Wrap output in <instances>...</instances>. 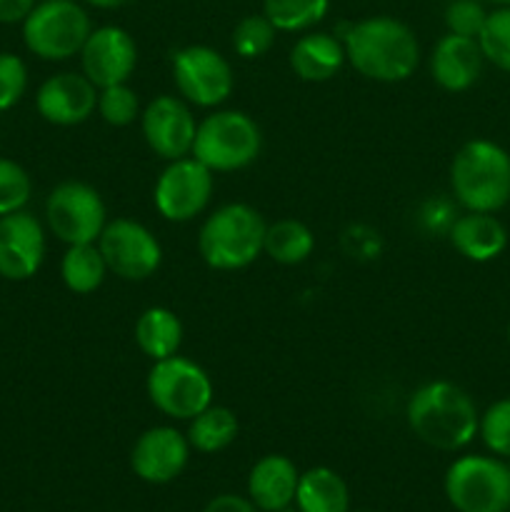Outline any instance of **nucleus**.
I'll return each mask as SVG.
<instances>
[{"label":"nucleus","instance_id":"10","mask_svg":"<svg viewBox=\"0 0 510 512\" xmlns=\"http://www.w3.org/2000/svg\"><path fill=\"white\" fill-rule=\"evenodd\" d=\"M180 98L195 108H218L233 95L235 75L228 58L210 45H185L170 60Z\"/></svg>","mask_w":510,"mask_h":512},{"label":"nucleus","instance_id":"11","mask_svg":"<svg viewBox=\"0 0 510 512\" xmlns=\"http://www.w3.org/2000/svg\"><path fill=\"white\" fill-rule=\"evenodd\" d=\"M215 190V173L193 155L170 160L153 188L155 210L168 223H190L205 213Z\"/></svg>","mask_w":510,"mask_h":512},{"label":"nucleus","instance_id":"33","mask_svg":"<svg viewBox=\"0 0 510 512\" xmlns=\"http://www.w3.org/2000/svg\"><path fill=\"white\" fill-rule=\"evenodd\" d=\"M28 90V65L20 55L0 53V113L15 108Z\"/></svg>","mask_w":510,"mask_h":512},{"label":"nucleus","instance_id":"16","mask_svg":"<svg viewBox=\"0 0 510 512\" xmlns=\"http://www.w3.org/2000/svg\"><path fill=\"white\" fill-rule=\"evenodd\" d=\"M190 443L178 428H148L130 450V468L143 483L165 485L180 478L190 458Z\"/></svg>","mask_w":510,"mask_h":512},{"label":"nucleus","instance_id":"4","mask_svg":"<svg viewBox=\"0 0 510 512\" xmlns=\"http://www.w3.org/2000/svg\"><path fill=\"white\" fill-rule=\"evenodd\" d=\"M263 215L248 203H228L215 208L198 230V253L205 265L223 273L253 265L265 243Z\"/></svg>","mask_w":510,"mask_h":512},{"label":"nucleus","instance_id":"21","mask_svg":"<svg viewBox=\"0 0 510 512\" xmlns=\"http://www.w3.org/2000/svg\"><path fill=\"white\" fill-rule=\"evenodd\" d=\"M288 63L305 83H325L340 73L348 58H345V45L338 35L313 30L295 40Z\"/></svg>","mask_w":510,"mask_h":512},{"label":"nucleus","instance_id":"30","mask_svg":"<svg viewBox=\"0 0 510 512\" xmlns=\"http://www.w3.org/2000/svg\"><path fill=\"white\" fill-rule=\"evenodd\" d=\"M95 113L103 118V123L113 125V128H128L135 120H140L138 93L128 83L98 90V108H95Z\"/></svg>","mask_w":510,"mask_h":512},{"label":"nucleus","instance_id":"24","mask_svg":"<svg viewBox=\"0 0 510 512\" xmlns=\"http://www.w3.org/2000/svg\"><path fill=\"white\" fill-rule=\"evenodd\" d=\"M188 443L190 448L198 450L203 455L220 453V450L230 448L235 443L240 433L238 415L233 413L225 405H208L203 413L195 415L193 420H188Z\"/></svg>","mask_w":510,"mask_h":512},{"label":"nucleus","instance_id":"22","mask_svg":"<svg viewBox=\"0 0 510 512\" xmlns=\"http://www.w3.org/2000/svg\"><path fill=\"white\" fill-rule=\"evenodd\" d=\"M133 335L140 353L155 363V360H165L170 355L180 353V345H183V323H180V318L170 308L153 305V308H145L138 315Z\"/></svg>","mask_w":510,"mask_h":512},{"label":"nucleus","instance_id":"6","mask_svg":"<svg viewBox=\"0 0 510 512\" xmlns=\"http://www.w3.org/2000/svg\"><path fill=\"white\" fill-rule=\"evenodd\" d=\"M93 33L88 10L75 0H38L23 20V43L30 55L48 63H63L83 50Z\"/></svg>","mask_w":510,"mask_h":512},{"label":"nucleus","instance_id":"3","mask_svg":"<svg viewBox=\"0 0 510 512\" xmlns=\"http://www.w3.org/2000/svg\"><path fill=\"white\" fill-rule=\"evenodd\" d=\"M450 190L465 210H503L510 203V153L493 140H468L450 163Z\"/></svg>","mask_w":510,"mask_h":512},{"label":"nucleus","instance_id":"40","mask_svg":"<svg viewBox=\"0 0 510 512\" xmlns=\"http://www.w3.org/2000/svg\"><path fill=\"white\" fill-rule=\"evenodd\" d=\"M280 512H300L298 508H293V505H290V508H285V510H280Z\"/></svg>","mask_w":510,"mask_h":512},{"label":"nucleus","instance_id":"32","mask_svg":"<svg viewBox=\"0 0 510 512\" xmlns=\"http://www.w3.org/2000/svg\"><path fill=\"white\" fill-rule=\"evenodd\" d=\"M478 435L495 458H510V398L488 405L480 415Z\"/></svg>","mask_w":510,"mask_h":512},{"label":"nucleus","instance_id":"20","mask_svg":"<svg viewBox=\"0 0 510 512\" xmlns=\"http://www.w3.org/2000/svg\"><path fill=\"white\" fill-rule=\"evenodd\" d=\"M300 470L285 455H265L248 473V498L263 512H280L295 503Z\"/></svg>","mask_w":510,"mask_h":512},{"label":"nucleus","instance_id":"25","mask_svg":"<svg viewBox=\"0 0 510 512\" xmlns=\"http://www.w3.org/2000/svg\"><path fill=\"white\" fill-rule=\"evenodd\" d=\"M60 278L63 285L75 295H90L108 278V265L98 243L68 245L60 260Z\"/></svg>","mask_w":510,"mask_h":512},{"label":"nucleus","instance_id":"14","mask_svg":"<svg viewBox=\"0 0 510 512\" xmlns=\"http://www.w3.org/2000/svg\"><path fill=\"white\" fill-rule=\"evenodd\" d=\"M140 130L158 158L163 160H178L190 155L195 143V130H198V120H195L193 110L183 98L175 95H158L145 105L140 113Z\"/></svg>","mask_w":510,"mask_h":512},{"label":"nucleus","instance_id":"26","mask_svg":"<svg viewBox=\"0 0 510 512\" xmlns=\"http://www.w3.org/2000/svg\"><path fill=\"white\" fill-rule=\"evenodd\" d=\"M315 235L295 218L275 220L265 228L263 253L280 265H300L313 255Z\"/></svg>","mask_w":510,"mask_h":512},{"label":"nucleus","instance_id":"19","mask_svg":"<svg viewBox=\"0 0 510 512\" xmlns=\"http://www.w3.org/2000/svg\"><path fill=\"white\" fill-rule=\"evenodd\" d=\"M448 240L470 263H490L508 248V228L495 218V213L465 210L450 225Z\"/></svg>","mask_w":510,"mask_h":512},{"label":"nucleus","instance_id":"5","mask_svg":"<svg viewBox=\"0 0 510 512\" xmlns=\"http://www.w3.org/2000/svg\"><path fill=\"white\" fill-rule=\"evenodd\" d=\"M263 135L243 110H213L195 130L190 155L213 173H235L258 160Z\"/></svg>","mask_w":510,"mask_h":512},{"label":"nucleus","instance_id":"15","mask_svg":"<svg viewBox=\"0 0 510 512\" xmlns=\"http://www.w3.org/2000/svg\"><path fill=\"white\" fill-rule=\"evenodd\" d=\"M45 225L28 210L0 215V278L23 283L43 268Z\"/></svg>","mask_w":510,"mask_h":512},{"label":"nucleus","instance_id":"12","mask_svg":"<svg viewBox=\"0 0 510 512\" xmlns=\"http://www.w3.org/2000/svg\"><path fill=\"white\" fill-rule=\"evenodd\" d=\"M98 248L108 265V273L130 283L153 278L163 263V248L158 238L133 218L108 220L98 238Z\"/></svg>","mask_w":510,"mask_h":512},{"label":"nucleus","instance_id":"8","mask_svg":"<svg viewBox=\"0 0 510 512\" xmlns=\"http://www.w3.org/2000/svg\"><path fill=\"white\" fill-rule=\"evenodd\" d=\"M150 403L170 420H193L213 405V380L195 360L170 355L155 360L145 380Z\"/></svg>","mask_w":510,"mask_h":512},{"label":"nucleus","instance_id":"31","mask_svg":"<svg viewBox=\"0 0 510 512\" xmlns=\"http://www.w3.org/2000/svg\"><path fill=\"white\" fill-rule=\"evenodd\" d=\"M33 195V180L28 170L15 160L0 155V215L25 210Z\"/></svg>","mask_w":510,"mask_h":512},{"label":"nucleus","instance_id":"17","mask_svg":"<svg viewBox=\"0 0 510 512\" xmlns=\"http://www.w3.org/2000/svg\"><path fill=\"white\" fill-rule=\"evenodd\" d=\"M98 108V88L83 73L63 70L50 75L35 93V110L40 118L58 128L83 125Z\"/></svg>","mask_w":510,"mask_h":512},{"label":"nucleus","instance_id":"39","mask_svg":"<svg viewBox=\"0 0 510 512\" xmlns=\"http://www.w3.org/2000/svg\"><path fill=\"white\" fill-rule=\"evenodd\" d=\"M490 3H495V5H510V0H490Z\"/></svg>","mask_w":510,"mask_h":512},{"label":"nucleus","instance_id":"23","mask_svg":"<svg viewBox=\"0 0 510 512\" xmlns=\"http://www.w3.org/2000/svg\"><path fill=\"white\" fill-rule=\"evenodd\" d=\"M295 508L300 512H348V485L335 470L323 465L305 470L295 490Z\"/></svg>","mask_w":510,"mask_h":512},{"label":"nucleus","instance_id":"41","mask_svg":"<svg viewBox=\"0 0 510 512\" xmlns=\"http://www.w3.org/2000/svg\"><path fill=\"white\" fill-rule=\"evenodd\" d=\"M508 343H510V323H508Z\"/></svg>","mask_w":510,"mask_h":512},{"label":"nucleus","instance_id":"37","mask_svg":"<svg viewBox=\"0 0 510 512\" xmlns=\"http://www.w3.org/2000/svg\"><path fill=\"white\" fill-rule=\"evenodd\" d=\"M35 5L38 0H0V25H23Z\"/></svg>","mask_w":510,"mask_h":512},{"label":"nucleus","instance_id":"13","mask_svg":"<svg viewBox=\"0 0 510 512\" xmlns=\"http://www.w3.org/2000/svg\"><path fill=\"white\" fill-rule=\"evenodd\" d=\"M80 73L98 90L128 83L138 65L135 38L120 25H100L85 40L80 50Z\"/></svg>","mask_w":510,"mask_h":512},{"label":"nucleus","instance_id":"7","mask_svg":"<svg viewBox=\"0 0 510 512\" xmlns=\"http://www.w3.org/2000/svg\"><path fill=\"white\" fill-rule=\"evenodd\" d=\"M443 488L458 512L510 510V468L495 455H460L445 470Z\"/></svg>","mask_w":510,"mask_h":512},{"label":"nucleus","instance_id":"1","mask_svg":"<svg viewBox=\"0 0 510 512\" xmlns=\"http://www.w3.org/2000/svg\"><path fill=\"white\" fill-rule=\"evenodd\" d=\"M340 40L355 73L375 83H403L420 65L418 38L410 25L390 15H370L345 25Z\"/></svg>","mask_w":510,"mask_h":512},{"label":"nucleus","instance_id":"36","mask_svg":"<svg viewBox=\"0 0 510 512\" xmlns=\"http://www.w3.org/2000/svg\"><path fill=\"white\" fill-rule=\"evenodd\" d=\"M203 512H260L253 505V500L243 498V495H233V493H223L215 495L208 505H205Z\"/></svg>","mask_w":510,"mask_h":512},{"label":"nucleus","instance_id":"34","mask_svg":"<svg viewBox=\"0 0 510 512\" xmlns=\"http://www.w3.org/2000/svg\"><path fill=\"white\" fill-rule=\"evenodd\" d=\"M485 18H488V10L478 0H453L445 8V28L448 33L463 35V38L478 40Z\"/></svg>","mask_w":510,"mask_h":512},{"label":"nucleus","instance_id":"38","mask_svg":"<svg viewBox=\"0 0 510 512\" xmlns=\"http://www.w3.org/2000/svg\"><path fill=\"white\" fill-rule=\"evenodd\" d=\"M88 5H93V8L98 10H118V8H125V5H130L133 0H85Z\"/></svg>","mask_w":510,"mask_h":512},{"label":"nucleus","instance_id":"27","mask_svg":"<svg viewBox=\"0 0 510 512\" xmlns=\"http://www.w3.org/2000/svg\"><path fill=\"white\" fill-rule=\"evenodd\" d=\"M330 0H263V15L278 33H305L325 20Z\"/></svg>","mask_w":510,"mask_h":512},{"label":"nucleus","instance_id":"2","mask_svg":"<svg viewBox=\"0 0 510 512\" xmlns=\"http://www.w3.org/2000/svg\"><path fill=\"white\" fill-rule=\"evenodd\" d=\"M408 428L420 443L443 453L468 448L478 435L480 413L475 400L450 380H433L415 390L405 408Z\"/></svg>","mask_w":510,"mask_h":512},{"label":"nucleus","instance_id":"29","mask_svg":"<svg viewBox=\"0 0 510 512\" xmlns=\"http://www.w3.org/2000/svg\"><path fill=\"white\" fill-rule=\"evenodd\" d=\"M275 35H278V30H275V25L263 13L245 15L233 30L235 55H240L243 60L263 58L275 45Z\"/></svg>","mask_w":510,"mask_h":512},{"label":"nucleus","instance_id":"28","mask_svg":"<svg viewBox=\"0 0 510 512\" xmlns=\"http://www.w3.org/2000/svg\"><path fill=\"white\" fill-rule=\"evenodd\" d=\"M478 45L488 63L510 73V5H500L498 10L488 13Z\"/></svg>","mask_w":510,"mask_h":512},{"label":"nucleus","instance_id":"9","mask_svg":"<svg viewBox=\"0 0 510 512\" xmlns=\"http://www.w3.org/2000/svg\"><path fill=\"white\" fill-rule=\"evenodd\" d=\"M45 225L65 245L98 243L108 225V208L93 185L65 180L45 200Z\"/></svg>","mask_w":510,"mask_h":512},{"label":"nucleus","instance_id":"35","mask_svg":"<svg viewBox=\"0 0 510 512\" xmlns=\"http://www.w3.org/2000/svg\"><path fill=\"white\" fill-rule=\"evenodd\" d=\"M455 218H458V213H455V205L445 198L430 200L423 210L425 225H428V230H435V233L448 235L450 225L455 223Z\"/></svg>","mask_w":510,"mask_h":512},{"label":"nucleus","instance_id":"18","mask_svg":"<svg viewBox=\"0 0 510 512\" xmlns=\"http://www.w3.org/2000/svg\"><path fill=\"white\" fill-rule=\"evenodd\" d=\"M483 50L478 40L463 35H443L430 53V75L448 93H465L483 75Z\"/></svg>","mask_w":510,"mask_h":512}]
</instances>
